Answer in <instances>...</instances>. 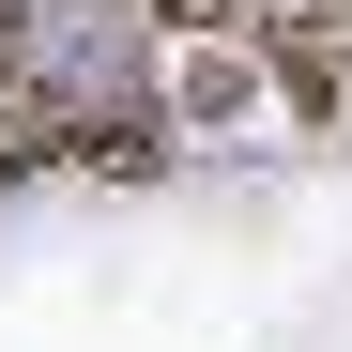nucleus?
<instances>
[{
	"mask_svg": "<svg viewBox=\"0 0 352 352\" xmlns=\"http://www.w3.org/2000/svg\"><path fill=\"white\" fill-rule=\"evenodd\" d=\"M245 46H261V77L307 107V123H337V107H352V0H261Z\"/></svg>",
	"mask_w": 352,
	"mask_h": 352,
	"instance_id": "nucleus-1",
	"label": "nucleus"
},
{
	"mask_svg": "<svg viewBox=\"0 0 352 352\" xmlns=\"http://www.w3.org/2000/svg\"><path fill=\"white\" fill-rule=\"evenodd\" d=\"M31 62V0H0V77H16Z\"/></svg>",
	"mask_w": 352,
	"mask_h": 352,
	"instance_id": "nucleus-2",
	"label": "nucleus"
}]
</instances>
